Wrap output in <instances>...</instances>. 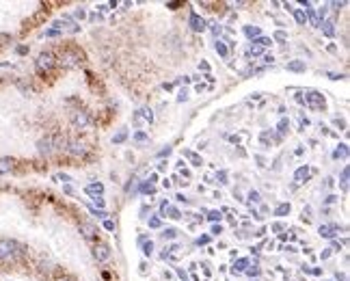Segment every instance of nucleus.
Returning a JSON list of instances; mask_svg holds the SVG:
<instances>
[{"mask_svg": "<svg viewBox=\"0 0 350 281\" xmlns=\"http://www.w3.org/2000/svg\"><path fill=\"white\" fill-rule=\"evenodd\" d=\"M24 244H20L16 240H0V264H9L16 262L24 255Z\"/></svg>", "mask_w": 350, "mask_h": 281, "instance_id": "obj_1", "label": "nucleus"}, {"mask_svg": "<svg viewBox=\"0 0 350 281\" xmlns=\"http://www.w3.org/2000/svg\"><path fill=\"white\" fill-rule=\"evenodd\" d=\"M82 59L84 56L78 48H65V50H61L56 63H61L63 67H80V65H82Z\"/></svg>", "mask_w": 350, "mask_h": 281, "instance_id": "obj_2", "label": "nucleus"}, {"mask_svg": "<svg viewBox=\"0 0 350 281\" xmlns=\"http://www.w3.org/2000/svg\"><path fill=\"white\" fill-rule=\"evenodd\" d=\"M56 56H54V52H41L39 56H37V61H35V69H37V74L39 76H48L50 71H52L54 67H56Z\"/></svg>", "mask_w": 350, "mask_h": 281, "instance_id": "obj_3", "label": "nucleus"}, {"mask_svg": "<svg viewBox=\"0 0 350 281\" xmlns=\"http://www.w3.org/2000/svg\"><path fill=\"white\" fill-rule=\"evenodd\" d=\"M67 151L69 156H74V158H84L86 154H89V145H86L84 141H67Z\"/></svg>", "mask_w": 350, "mask_h": 281, "instance_id": "obj_4", "label": "nucleus"}, {"mask_svg": "<svg viewBox=\"0 0 350 281\" xmlns=\"http://www.w3.org/2000/svg\"><path fill=\"white\" fill-rule=\"evenodd\" d=\"M71 124H74L76 128H80V130H84L86 126L91 124L89 113H84V111H74V113H71Z\"/></svg>", "mask_w": 350, "mask_h": 281, "instance_id": "obj_5", "label": "nucleus"}, {"mask_svg": "<svg viewBox=\"0 0 350 281\" xmlns=\"http://www.w3.org/2000/svg\"><path fill=\"white\" fill-rule=\"evenodd\" d=\"M80 234H82L84 238H86V240H93V238H98V225H93V223L91 221H80Z\"/></svg>", "mask_w": 350, "mask_h": 281, "instance_id": "obj_6", "label": "nucleus"}, {"mask_svg": "<svg viewBox=\"0 0 350 281\" xmlns=\"http://www.w3.org/2000/svg\"><path fill=\"white\" fill-rule=\"evenodd\" d=\"M307 104H309V108H313V111H320V108H324V98H322V93H318V91H307Z\"/></svg>", "mask_w": 350, "mask_h": 281, "instance_id": "obj_7", "label": "nucleus"}, {"mask_svg": "<svg viewBox=\"0 0 350 281\" xmlns=\"http://www.w3.org/2000/svg\"><path fill=\"white\" fill-rule=\"evenodd\" d=\"M93 257L98 259V262H106L108 257H111V249H108L106 242H98L96 247H93Z\"/></svg>", "mask_w": 350, "mask_h": 281, "instance_id": "obj_8", "label": "nucleus"}, {"mask_svg": "<svg viewBox=\"0 0 350 281\" xmlns=\"http://www.w3.org/2000/svg\"><path fill=\"white\" fill-rule=\"evenodd\" d=\"M188 26H191L195 33H203L206 31V20H203L201 16H197V13H193V16L188 18Z\"/></svg>", "mask_w": 350, "mask_h": 281, "instance_id": "obj_9", "label": "nucleus"}, {"mask_svg": "<svg viewBox=\"0 0 350 281\" xmlns=\"http://www.w3.org/2000/svg\"><path fill=\"white\" fill-rule=\"evenodd\" d=\"M37 147H39V154H43V156H48V154H52V134L50 136H43V139L37 143Z\"/></svg>", "mask_w": 350, "mask_h": 281, "instance_id": "obj_10", "label": "nucleus"}, {"mask_svg": "<svg viewBox=\"0 0 350 281\" xmlns=\"http://www.w3.org/2000/svg\"><path fill=\"white\" fill-rule=\"evenodd\" d=\"M160 214H164V216H169V219H173V221H178V219H182V214H180V210L178 208H173V206H169L164 201L162 206H160Z\"/></svg>", "mask_w": 350, "mask_h": 281, "instance_id": "obj_11", "label": "nucleus"}, {"mask_svg": "<svg viewBox=\"0 0 350 281\" xmlns=\"http://www.w3.org/2000/svg\"><path fill=\"white\" fill-rule=\"evenodd\" d=\"M13 169H16V160L13 158H0V175L11 173Z\"/></svg>", "mask_w": 350, "mask_h": 281, "instance_id": "obj_12", "label": "nucleus"}, {"mask_svg": "<svg viewBox=\"0 0 350 281\" xmlns=\"http://www.w3.org/2000/svg\"><path fill=\"white\" fill-rule=\"evenodd\" d=\"M309 175H311V169L309 167H301L296 173H294V179H296V184H305L309 179Z\"/></svg>", "mask_w": 350, "mask_h": 281, "instance_id": "obj_13", "label": "nucleus"}, {"mask_svg": "<svg viewBox=\"0 0 350 281\" xmlns=\"http://www.w3.org/2000/svg\"><path fill=\"white\" fill-rule=\"evenodd\" d=\"M337 232H339L337 225H320V236H324V238H333Z\"/></svg>", "mask_w": 350, "mask_h": 281, "instance_id": "obj_14", "label": "nucleus"}, {"mask_svg": "<svg viewBox=\"0 0 350 281\" xmlns=\"http://www.w3.org/2000/svg\"><path fill=\"white\" fill-rule=\"evenodd\" d=\"M86 193H89V195H93V197H102V193H104V186H102L100 182H98V184L93 182V184H89V186H86Z\"/></svg>", "mask_w": 350, "mask_h": 281, "instance_id": "obj_15", "label": "nucleus"}, {"mask_svg": "<svg viewBox=\"0 0 350 281\" xmlns=\"http://www.w3.org/2000/svg\"><path fill=\"white\" fill-rule=\"evenodd\" d=\"M322 33L326 35V37H333V35H335V22L333 20H324L322 22Z\"/></svg>", "mask_w": 350, "mask_h": 281, "instance_id": "obj_16", "label": "nucleus"}, {"mask_svg": "<svg viewBox=\"0 0 350 281\" xmlns=\"http://www.w3.org/2000/svg\"><path fill=\"white\" fill-rule=\"evenodd\" d=\"M333 158H335V160H339V158H348V145H346V143H341V145L335 149Z\"/></svg>", "mask_w": 350, "mask_h": 281, "instance_id": "obj_17", "label": "nucleus"}, {"mask_svg": "<svg viewBox=\"0 0 350 281\" xmlns=\"http://www.w3.org/2000/svg\"><path fill=\"white\" fill-rule=\"evenodd\" d=\"M292 13H294V20H296V24H301V26H305V24H307V16H305V11H303V9H294Z\"/></svg>", "mask_w": 350, "mask_h": 281, "instance_id": "obj_18", "label": "nucleus"}, {"mask_svg": "<svg viewBox=\"0 0 350 281\" xmlns=\"http://www.w3.org/2000/svg\"><path fill=\"white\" fill-rule=\"evenodd\" d=\"M288 69L290 71H305V61H290Z\"/></svg>", "mask_w": 350, "mask_h": 281, "instance_id": "obj_19", "label": "nucleus"}, {"mask_svg": "<svg viewBox=\"0 0 350 281\" xmlns=\"http://www.w3.org/2000/svg\"><path fill=\"white\" fill-rule=\"evenodd\" d=\"M244 35L246 37H259V28L257 26H244Z\"/></svg>", "mask_w": 350, "mask_h": 281, "instance_id": "obj_20", "label": "nucleus"}, {"mask_svg": "<svg viewBox=\"0 0 350 281\" xmlns=\"http://www.w3.org/2000/svg\"><path fill=\"white\" fill-rule=\"evenodd\" d=\"M253 43H255V46H259V48H268V46L273 43V39H271V37H257Z\"/></svg>", "mask_w": 350, "mask_h": 281, "instance_id": "obj_21", "label": "nucleus"}, {"mask_svg": "<svg viewBox=\"0 0 350 281\" xmlns=\"http://www.w3.org/2000/svg\"><path fill=\"white\" fill-rule=\"evenodd\" d=\"M184 156H186V158H191V162H193V164H197V167H199V164H201V158L197 156V154H193V151L184 149Z\"/></svg>", "mask_w": 350, "mask_h": 281, "instance_id": "obj_22", "label": "nucleus"}, {"mask_svg": "<svg viewBox=\"0 0 350 281\" xmlns=\"http://www.w3.org/2000/svg\"><path fill=\"white\" fill-rule=\"evenodd\" d=\"M275 214H277V216H286V214H290V204H281V206L275 210Z\"/></svg>", "mask_w": 350, "mask_h": 281, "instance_id": "obj_23", "label": "nucleus"}, {"mask_svg": "<svg viewBox=\"0 0 350 281\" xmlns=\"http://www.w3.org/2000/svg\"><path fill=\"white\" fill-rule=\"evenodd\" d=\"M348 173H350V171H348V167H344V171H341V182H339V184H341V189H344V191H348Z\"/></svg>", "mask_w": 350, "mask_h": 281, "instance_id": "obj_24", "label": "nucleus"}, {"mask_svg": "<svg viewBox=\"0 0 350 281\" xmlns=\"http://www.w3.org/2000/svg\"><path fill=\"white\" fill-rule=\"evenodd\" d=\"M162 236L169 238V240H173V238H178V229H175V227H166L164 232H162Z\"/></svg>", "mask_w": 350, "mask_h": 281, "instance_id": "obj_25", "label": "nucleus"}, {"mask_svg": "<svg viewBox=\"0 0 350 281\" xmlns=\"http://www.w3.org/2000/svg\"><path fill=\"white\" fill-rule=\"evenodd\" d=\"M288 128H290V121H288V119H281V121H279V126H277L279 134H286V132H288Z\"/></svg>", "mask_w": 350, "mask_h": 281, "instance_id": "obj_26", "label": "nucleus"}, {"mask_svg": "<svg viewBox=\"0 0 350 281\" xmlns=\"http://www.w3.org/2000/svg\"><path fill=\"white\" fill-rule=\"evenodd\" d=\"M214 48H216V52L221 54V56H227V46H225L223 41H216V46H214Z\"/></svg>", "mask_w": 350, "mask_h": 281, "instance_id": "obj_27", "label": "nucleus"}, {"mask_svg": "<svg viewBox=\"0 0 350 281\" xmlns=\"http://www.w3.org/2000/svg\"><path fill=\"white\" fill-rule=\"evenodd\" d=\"M160 225H162V221H160V216H151V219H149V227H151V229H158Z\"/></svg>", "mask_w": 350, "mask_h": 281, "instance_id": "obj_28", "label": "nucleus"}, {"mask_svg": "<svg viewBox=\"0 0 350 281\" xmlns=\"http://www.w3.org/2000/svg\"><path fill=\"white\" fill-rule=\"evenodd\" d=\"M246 266H249V259H238L236 266H233V270H244Z\"/></svg>", "mask_w": 350, "mask_h": 281, "instance_id": "obj_29", "label": "nucleus"}, {"mask_svg": "<svg viewBox=\"0 0 350 281\" xmlns=\"http://www.w3.org/2000/svg\"><path fill=\"white\" fill-rule=\"evenodd\" d=\"M126 136H128V132H126V130H121L119 134L113 136V143H123V141H126Z\"/></svg>", "mask_w": 350, "mask_h": 281, "instance_id": "obj_30", "label": "nucleus"}, {"mask_svg": "<svg viewBox=\"0 0 350 281\" xmlns=\"http://www.w3.org/2000/svg\"><path fill=\"white\" fill-rule=\"evenodd\" d=\"M208 219H210V221H221V219H223V212L212 210V212H208Z\"/></svg>", "mask_w": 350, "mask_h": 281, "instance_id": "obj_31", "label": "nucleus"}, {"mask_svg": "<svg viewBox=\"0 0 350 281\" xmlns=\"http://www.w3.org/2000/svg\"><path fill=\"white\" fill-rule=\"evenodd\" d=\"M141 113H143V117H145V119H147V121H149V124H151V121H154V113H151V108H143V111H141Z\"/></svg>", "mask_w": 350, "mask_h": 281, "instance_id": "obj_32", "label": "nucleus"}, {"mask_svg": "<svg viewBox=\"0 0 350 281\" xmlns=\"http://www.w3.org/2000/svg\"><path fill=\"white\" fill-rule=\"evenodd\" d=\"M151 251H154V242H151V240L145 242V244H143V253H145V255H151Z\"/></svg>", "mask_w": 350, "mask_h": 281, "instance_id": "obj_33", "label": "nucleus"}, {"mask_svg": "<svg viewBox=\"0 0 350 281\" xmlns=\"http://www.w3.org/2000/svg\"><path fill=\"white\" fill-rule=\"evenodd\" d=\"M141 191H143V193H156V189H154V184H149V182H145V184H141Z\"/></svg>", "mask_w": 350, "mask_h": 281, "instance_id": "obj_34", "label": "nucleus"}, {"mask_svg": "<svg viewBox=\"0 0 350 281\" xmlns=\"http://www.w3.org/2000/svg\"><path fill=\"white\" fill-rule=\"evenodd\" d=\"M216 179H218V184H227V173H225V171H218Z\"/></svg>", "mask_w": 350, "mask_h": 281, "instance_id": "obj_35", "label": "nucleus"}, {"mask_svg": "<svg viewBox=\"0 0 350 281\" xmlns=\"http://www.w3.org/2000/svg\"><path fill=\"white\" fill-rule=\"evenodd\" d=\"M134 141L136 143H145V141H147V134H145V132H136L134 134Z\"/></svg>", "mask_w": 350, "mask_h": 281, "instance_id": "obj_36", "label": "nucleus"}, {"mask_svg": "<svg viewBox=\"0 0 350 281\" xmlns=\"http://www.w3.org/2000/svg\"><path fill=\"white\" fill-rule=\"evenodd\" d=\"M249 201H251V204H257V201H259V193L257 191H251L249 193Z\"/></svg>", "mask_w": 350, "mask_h": 281, "instance_id": "obj_37", "label": "nucleus"}, {"mask_svg": "<svg viewBox=\"0 0 350 281\" xmlns=\"http://www.w3.org/2000/svg\"><path fill=\"white\" fill-rule=\"evenodd\" d=\"M275 39H277V41H288V35L283 33V31H277V33H275Z\"/></svg>", "mask_w": 350, "mask_h": 281, "instance_id": "obj_38", "label": "nucleus"}, {"mask_svg": "<svg viewBox=\"0 0 350 281\" xmlns=\"http://www.w3.org/2000/svg\"><path fill=\"white\" fill-rule=\"evenodd\" d=\"M246 275H249V277H257L259 275V268H257V266H251V268L246 270Z\"/></svg>", "mask_w": 350, "mask_h": 281, "instance_id": "obj_39", "label": "nucleus"}, {"mask_svg": "<svg viewBox=\"0 0 350 281\" xmlns=\"http://www.w3.org/2000/svg\"><path fill=\"white\" fill-rule=\"evenodd\" d=\"M93 204H96L98 208H104V199H102V197H93Z\"/></svg>", "mask_w": 350, "mask_h": 281, "instance_id": "obj_40", "label": "nucleus"}, {"mask_svg": "<svg viewBox=\"0 0 350 281\" xmlns=\"http://www.w3.org/2000/svg\"><path fill=\"white\" fill-rule=\"evenodd\" d=\"M210 26H212V33H214V35H221V26H218L216 22H212V24H210Z\"/></svg>", "mask_w": 350, "mask_h": 281, "instance_id": "obj_41", "label": "nucleus"}, {"mask_svg": "<svg viewBox=\"0 0 350 281\" xmlns=\"http://www.w3.org/2000/svg\"><path fill=\"white\" fill-rule=\"evenodd\" d=\"M186 98H188V93H186V89H182V91H180V96H178V100H180V102H184Z\"/></svg>", "mask_w": 350, "mask_h": 281, "instance_id": "obj_42", "label": "nucleus"}, {"mask_svg": "<svg viewBox=\"0 0 350 281\" xmlns=\"http://www.w3.org/2000/svg\"><path fill=\"white\" fill-rule=\"evenodd\" d=\"M210 242V236H201L199 240H197V244H208Z\"/></svg>", "mask_w": 350, "mask_h": 281, "instance_id": "obj_43", "label": "nucleus"}, {"mask_svg": "<svg viewBox=\"0 0 350 281\" xmlns=\"http://www.w3.org/2000/svg\"><path fill=\"white\" fill-rule=\"evenodd\" d=\"M273 229H275V232H283V229H286V225H281V223H275Z\"/></svg>", "mask_w": 350, "mask_h": 281, "instance_id": "obj_44", "label": "nucleus"}, {"mask_svg": "<svg viewBox=\"0 0 350 281\" xmlns=\"http://www.w3.org/2000/svg\"><path fill=\"white\" fill-rule=\"evenodd\" d=\"M104 227L108 229V232H113V229H115V223H113V221H106V223H104Z\"/></svg>", "mask_w": 350, "mask_h": 281, "instance_id": "obj_45", "label": "nucleus"}, {"mask_svg": "<svg viewBox=\"0 0 350 281\" xmlns=\"http://www.w3.org/2000/svg\"><path fill=\"white\" fill-rule=\"evenodd\" d=\"M169 154H171V147H169V145H166V149H162V151H160V154H158V156H160V158H162V156H169Z\"/></svg>", "mask_w": 350, "mask_h": 281, "instance_id": "obj_46", "label": "nucleus"}, {"mask_svg": "<svg viewBox=\"0 0 350 281\" xmlns=\"http://www.w3.org/2000/svg\"><path fill=\"white\" fill-rule=\"evenodd\" d=\"M221 232H223V227H221V225H214V227H212V234H214V236H218Z\"/></svg>", "mask_w": 350, "mask_h": 281, "instance_id": "obj_47", "label": "nucleus"}, {"mask_svg": "<svg viewBox=\"0 0 350 281\" xmlns=\"http://www.w3.org/2000/svg\"><path fill=\"white\" fill-rule=\"evenodd\" d=\"M261 61H264V63L268 65V63H273L275 59H273V54H266V56H264V59H261Z\"/></svg>", "mask_w": 350, "mask_h": 281, "instance_id": "obj_48", "label": "nucleus"}, {"mask_svg": "<svg viewBox=\"0 0 350 281\" xmlns=\"http://www.w3.org/2000/svg\"><path fill=\"white\" fill-rule=\"evenodd\" d=\"M178 275H180L182 279H184V281L188 279V275H186V270H182V268H178Z\"/></svg>", "mask_w": 350, "mask_h": 281, "instance_id": "obj_49", "label": "nucleus"}, {"mask_svg": "<svg viewBox=\"0 0 350 281\" xmlns=\"http://www.w3.org/2000/svg\"><path fill=\"white\" fill-rule=\"evenodd\" d=\"M333 253V249H324V253H322V259H326V257H329Z\"/></svg>", "mask_w": 350, "mask_h": 281, "instance_id": "obj_50", "label": "nucleus"}, {"mask_svg": "<svg viewBox=\"0 0 350 281\" xmlns=\"http://www.w3.org/2000/svg\"><path fill=\"white\" fill-rule=\"evenodd\" d=\"M141 121H143V117H141V115H138V113H136V115H134V124L138 126V124H141Z\"/></svg>", "mask_w": 350, "mask_h": 281, "instance_id": "obj_51", "label": "nucleus"}, {"mask_svg": "<svg viewBox=\"0 0 350 281\" xmlns=\"http://www.w3.org/2000/svg\"><path fill=\"white\" fill-rule=\"evenodd\" d=\"M166 7H169V9H178L180 3H166Z\"/></svg>", "mask_w": 350, "mask_h": 281, "instance_id": "obj_52", "label": "nucleus"}, {"mask_svg": "<svg viewBox=\"0 0 350 281\" xmlns=\"http://www.w3.org/2000/svg\"><path fill=\"white\" fill-rule=\"evenodd\" d=\"M18 52H20V54H26V52H28V48H26V46H20V48H18Z\"/></svg>", "mask_w": 350, "mask_h": 281, "instance_id": "obj_53", "label": "nucleus"}, {"mask_svg": "<svg viewBox=\"0 0 350 281\" xmlns=\"http://www.w3.org/2000/svg\"><path fill=\"white\" fill-rule=\"evenodd\" d=\"M76 18L82 20V18H84V11H82V9H78V11H76Z\"/></svg>", "mask_w": 350, "mask_h": 281, "instance_id": "obj_54", "label": "nucleus"}, {"mask_svg": "<svg viewBox=\"0 0 350 281\" xmlns=\"http://www.w3.org/2000/svg\"><path fill=\"white\" fill-rule=\"evenodd\" d=\"M156 179H158V175H156V173H154V175H149V179H147V182H149V184H154Z\"/></svg>", "mask_w": 350, "mask_h": 281, "instance_id": "obj_55", "label": "nucleus"}, {"mask_svg": "<svg viewBox=\"0 0 350 281\" xmlns=\"http://www.w3.org/2000/svg\"><path fill=\"white\" fill-rule=\"evenodd\" d=\"M61 281H63V279H61Z\"/></svg>", "mask_w": 350, "mask_h": 281, "instance_id": "obj_56", "label": "nucleus"}]
</instances>
